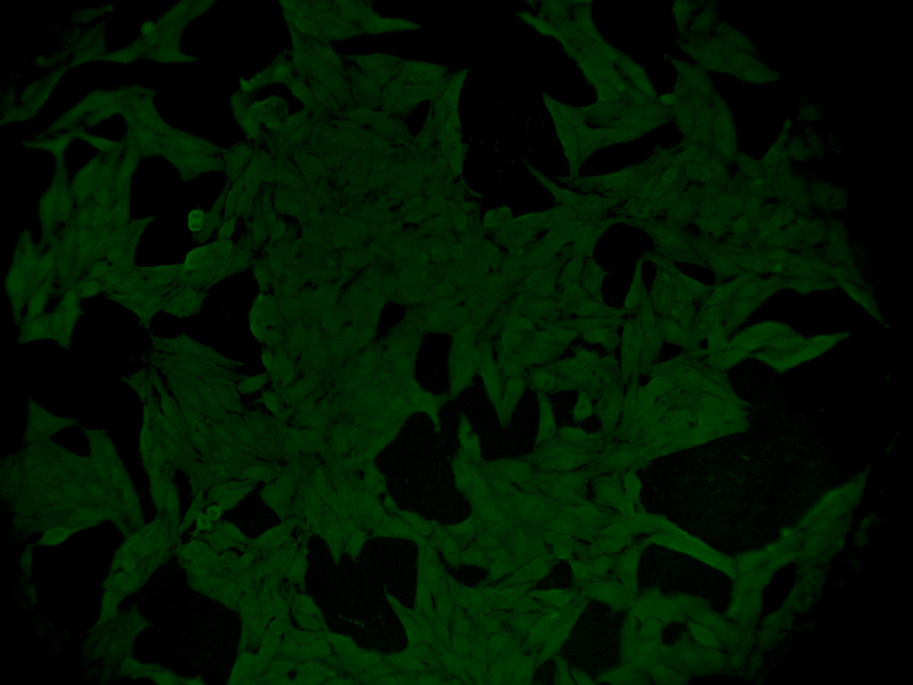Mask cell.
<instances>
[{
    "mask_svg": "<svg viewBox=\"0 0 913 685\" xmlns=\"http://www.w3.org/2000/svg\"><path fill=\"white\" fill-rule=\"evenodd\" d=\"M867 482L868 473H859L827 491L799 519L794 526L800 541L798 566H824L843 549Z\"/></svg>",
    "mask_w": 913,
    "mask_h": 685,
    "instance_id": "obj_1",
    "label": "cell"
},
{
    "mask_svg": "<svg viewBox=\"0 0 913 685\" xmlns=\"http://www.w3.org/2000/svg\"><path fill=\"white\" fill-rule=\"evenodd\" d=\"M543 103L552 119L563 153L568 161L567 178L580 176L583 163L594 153L641 137L629 131L593 127L588 123L580 107L558 101L547 94H543Z\"/></svg>",
    "mask_w": 913,
    "mask_h": 685,
    "instance_id": "obj_2",
    "label": "cell"
},
{
    "mask_svg": "<svg viewBox=\"0 0 913 685\" xmlns=\"http://www.w3.org/2000/svg\"><path fill=\"white\" fill-rule=\"evenodd\" d=\"M641 257L656 268L648 294L657 318L674 320L688 332L693 331L697 303L710 294L712 285L686 275L654 250Z\"/></svg>",
    "mask_w": 913,
    "mask_h": 685,
    "instance_id": "obj_3",
    "label": "cell"
},
{
    "mask_svg": "<svg viewBox=\"0 0 913 685\" xmlns=\"http://www.w3.org/2000/svg\"><path fill=\"white\" fill-rule=\"evenodd\" d=\"M799 553L796 531L794 526L785 527L776 540L734 558V587L763 591L778 571L796 563Z\"/></svg>",
    "mask_w": 913,
    "mask_h": 685,
    "instance_id": "obj_4",
    "label": "cell"
},
{
    "mask_svg": "<svg viewBox=\"0 0 913 685\" xmlns=\"http://www.w3.org/2000/svg\"><path fill=\"white\" fill-rule=\"evenodd\" d=\"M42 252L31 230L22 228L14 243L12 260L4 280L13 322L17 326L24 315L29 299L42 283L38 273Z\"/></svg>",
    "mask_w": 913,
    "mask_h": 685,
    "instance_id": "obj_5",
    "label": "cell"
},
{
    "mask_svg": "<svg viewBox=\"0 0 913 685\" xmlns=\"http://www.w3.org/2000/svg\"><path fill=\"white\" fill-rule=\"evenodd\" d=\"M620 217V224L645 232L654 243V251L674 262L705 268L700 256L701 237L686 227L673 226L663 219H632Z\"/></svg>",
    "mask_w": 913,
    "mask_h": 685,
    "instance_id": "obj_6",
    "label": "cell"
},
{
    "mask_svg": "<svg viewBox=\"0 0 913 685\" xmlns=\"http://www.w3.org/2000/svg\"><path fill=\"white\" fill-rule=\"evenodd\" d=\"M849 336L845 332L804 336L794 331L777 346L763 348L752 358L784 372L821 356Z\"/></svg>",
    "mask_w": 913,
    "mask_h": 685,
    "instance_id": "obj_7",
    "label": "cell"
},
{
    "mask_svg": "<svg viewBox=\"0 0 913 685\" xmlns=\"http://www.w3.org/2000/svg\"><path fill=\"white\" fill-rule=\"evenodd\" d=\"M650 157L646 161L610 173L578 176L574 178L559 177L557 181L582 193H591L613 199L620 205L633 198L651 170Z\"/></svg>",
    "mask_w": 913,
    "mask_h": 685,
    "instance_id": "obj_8",
    "label": "cell"
},
{
    "mask_svg": "<svg viewBox=\"0 0 913 685\" xmlns=\"http://www.w3.org/2000/svg\"><path fill=\"white\" fill-rule=\"evenodd\" d=\"M75 201L67 184L64 169L58 170L51 186L39 201L37 219L40 236L37 243L45 251L54 241L61 228L68 223L75 210Z\"/></svg>",
    "mask_w": 913,
    "mask_h": 685,
    "instance_id": "obj_9",
    "label": "cell"
},
{
    "mask_svg": "<svg viewBox=\"0 0 913 685\" xmlns=\"http://www.w3.org/2000/svg\"><path fill=\"white\" fill-rule=\"evenodd\" d=\"M530 171L552 194L559 204L571 208L577 218L604 219L613 215L620 202L591 193L575 192L563 188L542 175L539 170L529 166Z\"/></svg>",
    "mask_w": 913,
    "mask_h": 685,
    "instance_id": "obj_10",
    "label": "cell"
},
{
    "mask_svg": "<svg viewBox=\"0 0 913 685\" xmlns=\"http://www.w3.org/2000/svg\"><path fill=\"white\" fill-rule=\"evenodd\" d=\"M152 221L153 217L147 216L130 220L126 225L114 228L108 238L103 259L120 272L127 274L136 266L135 256L138 243Z\"/></svg>",
    "mask_w": 913,
    "mask_h": 685,
    "instance_id": "obj_11",
    "label": "cell"
},
{
    "mask_svg": "<svg viewBox=\"0 0 913 685\" xmlns=\"http://www.w3.org/2000/svg\"><path fill=\"white\" fill-rule=\"evenodd\" d=\"M556 301L563 317L595 318L626 315L622 309H615L605 302L593 299L580 285V279L556 282Z\"/></svg>",
    "mask_w": 913,
    "mask_h": 685,
    "instance_id": "obj_12",
    "label": "cell"
},
{
    "mask_svg": "<svg viewBox=\"0 0 913 685\" xmlns=\"http://www.w3.org/2000/svg\"><path fill=\"white\" fill-rule=\"evenodd\" d=\"M81 301L75 288L71 286L61 293L53 309L47 312L50 340L63 349L70 347L73 332L82 315Z\"/></svg>",
    "mask_w": 913,
    "mask_h": 685,
    "instance_id": "obj_13",
    "label": "cell"
},
{
    "mask_svg": "<svg viewBox=\"0 0 913 685\" xmlns=\"http://www.w3.org/2000/svg\"><path fill=\"white\" fill-rule=\"evenodd\" d=\"M823 567H798L796 580L782 607L794 615L808 612L824 586L826 574Z\"/></svg>",
    "mask_w": 913,
    "mask_h": 685,
    "instance_id": "obj_14",
    "label": "cell"
},
{
    "mask_svg": "<svg viewBox=\"0 0 913 685\" xmlns=\"http://www.w3.org/2000/svg\"><path fill=\"white\" fill-rule=\"evenodd\" d=\"M169 291L140 289L129 293H111L105 297L130 311L142 327L149 329L153 317L162 310Z\"/></svg>",
    "mask_w": 913,
    "mask_h": 685,
    "instance_id": "obj_15",
    "label": "cell"
},
{
    "mask_svg": "<svg viewBox=\"0 0 913 685\" xmlns=\"http://www.w3.org/2000/svg\"><path fill=\"white\" fill-rule=\"evenodd\" d=\"M763 591L734 587L728 617L743 632L753 635L763 611Z\"/></svg>",
    "mask_w": 913,
    "mask_h": 685,
    "instance_id": "obj_16",
    "label": "cell"
},
{
    "mask_svg": "<svg viewBox=\"0 0 913 685\" xmlns=\"http://www.w3.org/2000/svg\"><path fill=\"white\" fill-rule=\"evenodd\" d=\"M616 224H620V218L615 215L604 219H580L572 243L566 245L559 256L566 261L573 257H592L601 236Z\"/></svg>",
    "mask_w": 913,
    "mask_h": 685,
    "instance_id": "obj_17",
    "label": "cell"
},
{
    "mask_svg": "<svg viewBox=\"0 0 913 685\" xmlns=\"http://www.w3.org/2000/svg\"><path fill=\"white\" fill-rule=\"evenodd\" d=\"M794 615L782 606L770 612L761 621L754 633V642L761 649H769L782 640L793 627Z\"/></svg>",
    "mask_w": 913,
    "mask_h": 685,
    "instance_id": "obj_18",
    "label": "cell"
},
{
    "mask_svg": "<svg viewBox=\"0 0 913 685\" xmlns=\"http://www.w3.org/2000/svg\"><path fill=\"white\" fill-rule=\"evenodd\" d=\"M291 611L301 629L329 631L321 610L308 595L294 592L291 598Z\"/></svg>",
    "mask_w": 913,
    "mask_h": 685,
    "instance_id": "obj_19",
    "label": "cell"
},
{
    "mask_svg": "<svg viewBox=\"0 0 913 685\" xmlns=\"http://www.w3.org/2000/svg\"><path fill=\"white\" fill-rule=\"evenodd\" d=\"M702 186L691 184L667 211L663 219L673 226L687 227L695 218Z\"/></svg>",
    "mask_w": 913,
    "mask_h": 685,
    "instance_id": "obj_20",
    "label": "cell"
},
{
    "mask_svg": "<svg viewBox=\"0 0 913 685\" xmlns=\"http://www.w3.org/2000/svg\"><path fill=\"white\" fill-rule=\"evenodd\" d=\"M298 525L296 519L286 520L267 531L255 540H251L246 549H253L259 556L263 553L277 549L292 538V532Z\"/></svg>",
    "mask_w": 913,
    "mask_h": 685,
    "instance_id": "obj_21",
    "label": "cell"
},
{
    "mask_svg": "<svg viewBox=\"0 0 913 685\" xmlns=\"http://www.w3.org/2000/svg\"><path fill=\"white\" fill-rule=\"evenodd\" d=\"M61 292L58 289L56 276H52L44 280L29 299L24 315L26 318H37L43 316L51 300L59 297Z\"/></svg>",
    "mask_w": 913,
    "mask_h": 685,
    "instance_id": "obj_22",
    "label": "cell"
},
{
    "mask_svg": "<svg viewBox=\"0 0 913 685\" xmlns=\"http://www.w3.org/2000/svg\"><path fill=\"white\" fill-rule=\"evenodd\" d=\"M606 271L596 261L593 257L584 260L580 276L581 287L595 300L605 302L603 297V285Z\"/></svg>",
    "mask_w": 913,
    "mask_h": 685,
    "instance_id": "obj_23",
    "label": "cell"
},
{
    "mask_svg": "<svg viewBox=\"0 0 913 685\" xmlns=\"http://www.w3.org/2000/svg\"><path fill=\"white\" fill-rule=\"evenodd\" d=\"M644 262L643 258L639 256L635 263L634 273L621 308L626 314H635L647 293L643 279Z\"/></svg>",
    "mask_w": 913,
    "mask_h": 685,
    "instance_id": "obj_24",
    "label": "cell"
},
{
    "mask_svg": "<svg viewBox=\"0 0 913 685\" xmlns=\"http://www.w3.org/2000/svg\"><path fill=\"white\" fill-rule=\"evenodd\" d=\"M256 655L248 649L239 650L228 684L256 683Z\"/></svg>",
    "mask_w": 913,
    "mask_h": 685,
    "instance_id": "obj_25",
    "label": "cell"
},
{
    "mask_svg": "<svg viewBox=\"0 0 913 685\" xmlns=\"http://www.w3.org/2000/svg\"><path fill=\"white\" fill-rule=\"evenodd\" d=\"M308 567L307 562V542L302 543L298 550L294 561L292 562L288 572L284 574V578L291 584V586H298L301 590L304 589L305 574Z\"/></svg>",
    "mask_w": 913,
    "mask_h": 685,
    "instance_id": "obj_26",
    "label": "cell"
},
{
    "mask_svg": "<svg viewBox=\"0 0 913 685\" xmlns=\"http://www.w3.org/2000/svg\"><path fill=\"white\" fill-rule=\"evenodd\" d=\"M695 3L679 1L672 4L671 12L675 20L676 28L679 34H682L687 29L691 20L694 17V12L696 10Z\"/></svg>",
    "mask_w": 913,
    "mask_h": 685,
    "instance_id": "obj_27",
    "label": "cell"
},
{
    "mask_svg": "<svg viewBox=\"0 0 913 685\" xmlns=\"http://www.w3.org/2000/svg\"><path fill=\"white\" fill-rule=\"evenodd\" d=\"M203 213L199 210H192L186 219V224L189 230L192 232H198L203 226Z\"/></svg>",
    "mask_w": 913,
    "mask_h": 685,
    "instance_id": "obj_28",
    "label": "cell"
},
{
    "mask_svg": "<svg viewBox=\"0 0 913 685\" xmlns=\"http://www.w3.org/2000/svg\"><path fill=\"white\" fill-rule=\"evenodd\" d=\"M219 561L225 568L235 570L239 562V557L234 551L226 549L219 556Z\"/></svg>",
    "mask_w": 913,
    "mask_h": 685,
    "instance_id": "obj_29",
    "label": "cell"
},
{
    "mask_svg": "<svg viewBox=\"0 0 913 685\" xmlns=\"http://www.w3.org/2000/svg\"><path fill=\"white\" fill-rule=\"evenodd\" d=\"M224 510L225 508L220 504L216 503L208 506L205 508L204 514L210 521L216 523L219 521V519L223 516Z\"/></svg>",
    "mask_w": 913,
    "mask_h": 685,
    "instance_id": "obj_30",
    "label": "cell"
},
{
    "mask_svg": "<svg viewBox=\"0 0 913 685\" xmlns=\"http://www.w3.org/2000/svg\"><path fill=\"white\" fill-rule=\"evenodd\" d=\"M195 525L199 532H207L212 530L214 523L204 513H200L195 520Z\"/></svg>",
    "mask_w": 913,
    "mask_h": 685,
    "instance_id": "obj_31",
    "label": "cell"
}]
</instances>
